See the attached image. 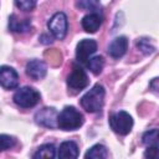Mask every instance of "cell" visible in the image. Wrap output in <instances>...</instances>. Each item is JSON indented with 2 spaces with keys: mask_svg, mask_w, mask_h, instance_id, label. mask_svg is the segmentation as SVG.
I'll use <instances>...</instances> for the list:
<instances>
[{
  "mask_svg": "<svg viewBox=\"0 0 159 159\" xmlns=\"http://www.w3.org/2000/svg\"><path fill=\"white\" fill-rule=\"evenodd\" d=\"M97 51V42L91 39H84L78 42L76 48V57L80 62L87 63L89 57Z\"/></svg>",
  "mask_w": 159,
  "mask_h": 159,
  "instance_id": "obj_8",
  "label": "cell"
},
{
  "mask_svg": "<svg viewBox=\"0 0 159 159\" xmlns=\"http://www.w3.org/2000/svg\"><path fill=\"white\" fill-rule=\"evenodd\" d=\"M103 66H104V60L102 56H94L89 58V61H87V67L94 75H99L103 70Z\"/></svg>",
  "mask_w": 159,
  "mask_h": 159,
  "instance_id": "obj_18",
  "label": "cell"
},
{
  "mask_svg": "<svg viewBox=\"0 0 159 159\" xmlns=\"http://www.w3.org/2000/svg\"><path fill=\"white\" fill-rule=\"evenodd\" d=\"M107 157H108L107 148L102 144H94L84 154V158H87V159L88 158L89 159H102V158H107Z\"/></svg>",
  "mask_w": 159,
  "mask_h": 159,
  "instance_id": "obj_15",
  "label": "cell"
},
{
  "mask_svg": "<svg viewBox=\"0 0 159 159\" xmlns=\"http://www.w3.org/2000/svg\"><path fill=\"white\" fill-rule=\"evenodd\" d=\"M104 94H106L104 87L102 84L97 83L88 92H86L82 96L80 103L84 111H87L89 113H97L103 108Z\"/></svg>",
  "mask_w": 159,
  "mask_h": 159,
  "instance_id": "obj_1",
  "label": "cell"
},
{
  "mask_svg": "<svg viewBox=\"0 0 159 159\" xmlns=\"http://www.w3.org/2000/svg\"><path fill=\"white\" fill-rule=\"evenodd\" d=\"M57 157L58 158H77L78 157V147L75 142L72 140H66L63 143H61L58 152H57Z\"/></svg>",
  "mask_w": 159,
  "mask_h": 159,
  "instance_id": "obj_14",
  "label": "cell"
},
{
  "mask_svg": "<svg viewBox=\"0 0 159 159\" xmlns=\"http://www.w3.org/2000/svg\"><path fill=\"white\" fill-rule=\"evenodd\" d=\"M142 142L147 147H159V129L154 128L147 130L142 137Z\"/></svg>",
  "mask_w": 159,
  "mask_h": 159,
  "instance_id": "obj_16",
  "label": "cell"
},
{
  "mask_svg": "<svg viewBox=\"0 0 159 159\" xmlns=\"http://www.w3.org/2000/svg\"><path fill=\"white\" fill-rule=\"evenodd\" d=\"M137 47L145 55H149V53H153L154 52V46L150 45V42L145 39H140L137 41Z\"/></svg>",
  "mask_w": 159,
  "mask_h": 159,
  "instance_id": "obj_21",
  "label": "cell"
},
{
  "mask_svg": "<svg viewBox=\"0 0 159 159\" xmlns=\"http://www.w3.org/2000/svg\"><path fill=\"white\" fill-rule=\"evenodd\" d=\"M128 50V39L125 36H119L116 37L108 47V53L113 57V58H119L122 57Z\"/></svg>",
  "mask_w": 159,
  "mask_h": 159,
  "instance_id": "obj_11",
  "label": "cell"
},
{
  "mask_svg": "<svg viewBox=\"0 0 159 159\" xmlns=\"http://www.w3.org/2000/svg\"><path fill=\"white\" fill-rule=\"evenodd\" d=\"M67 84L70 88L76 89V91H81V89L86 88L88 86V77H87L84 70L82 67H80L78 65H73V68H72L70 76L67 77Z\"/></svg>",
  "mask_w": 159,
  "mask_h": 159,
  "instance_id": "obj_7",
  "label": "cell"
},
{
  "mask_svg": "<svg viewBox=\"0 0 159 159\" xmlns=\"http://www.w3.org/2000/svg\"><path fill=\"white\" fill-rule=\"evenodd\" d=\"M32 27L30 19H19L16 15H11L9 17V29L12 32H19V34H24L30 31Z\"/></svg>",
  "mask_w": 159,
  "mask_h": 159,
  "instance_id": "obj_13",
  "label": "cell"
},
{
  "mask_svg": "<svg viewBox=\"0 0 159 159\" xmlns=\"http://www.w3.org/2000/svg\"><path fill=\"white\" fill-rule=\"evenodd\" d=\"M81 24H82V27H83V30L86 32L93 34V32H96L101 27V25H102V16L98 12H91V14L86 15L82 19Z\"/></svg>",
  "mask_w": 159,
  "mask_h": 159,
  "instance_id": "obj_12",
  "label": "cell"
},
{
  "mask_svg": "<svg viewBox=\"0 0 159 159\" xmlns=\"http://www.w3.org/2000/svg\"><path fill=\"white\" fill-rule=\"evenodd\" d=\"M32 157L34 158L52 159L56 157V148L53 147V144H43V145L39 147V149L36 150V153H34Z\"/></svg>",
  "mask_w": 159,
  "mask_h": 159,
  "instance_id": "obj_17",
  "label": "cell"
},
{
  "mask_svg": "<svg viewBox=\"0 0 159 159\" xmlns=\"http://www.w3.org/2000/svg\"><path fill=\"white\" fill-rule=\"evenodd\" d=\"M15 5L22 11H31L36 6V0H15Z\"/></svg>",
  "mask_w": 159,
  "mask_h": 159,
  "instance_id": "obj_20",
  "label": "cell"
},
{
  "mask_svg": "<svg viewBox=\"0 0 159 159\" xmlns=\"http://www.w3.org/2000/svg\"><path fill=\"white\" fill-rule=\"evenodd\" d=\"M26 73L30 78L35 81L42 80L47 73V66L41 60H31L26 65Z\"/></svg>",
  "mask_w": 159,
  "mask_h": 159,
  "instance_id": "obj_10",
  "label": "cell"
},
{
  "mask_svg": "<svg viewBox=\"0 0 159 159\" xmlns=\"http://www.w3.org/2000/svg\"><path fill=\"white\" fill-rule=\"evenodd\" d=\"M144 157L149 159H159V147H148L144 152Z\"/></svg>",
  "mask_w": 159,
  "mask_h": 159,
  "instance_id": "obj_23",
  "label": "cell"
},
{
  "mask_svg": "<svg viewBox=\"0 0 159 159\" xmlns=\"http://www.w3.org/2000/svg\"><path fill=\"white\" fill-rule=\"evenodd\" d=\"M35 122L39 125L46 128H56L58 127V113L52 107H45L39 112H36Z\"/></svg>",
  "mask_w": 159,
  "mask_h": 159,
  "instance_id": "obj_6",
  "label": "cell"
},
{
  "mask_svg": "<svg viewBox=\"0 0 159 159\" xmlns=\"http://www.w3.org/2000/svg\"><path fill=\"white\" fill-rule=\"evenodd\" d=\"M109 127L112 128L113 132L120 135H127L133 127V119L129 113L124 111H119L116 113H112L109 116Z\"/></svg>",
  "mask_w": 159,
  "mask_h": 159,
  "instance_id": "obj_3",
  "label": "cell"
},
{
  "mask_svg": "<svg viewBox=\"0 0 159 159\" xmlns=\"http://www.w3.org/2000/svg\"><path fill=\"white\" fill-rule=\"evenodd\" d=\"M47 27H48V30L53 37H56L58 40L65 39V36L67 34V27H68L67 16L63 12H56L48 20Z\"/></svg>",
  "mask_w": 159,
  "mask_h": 159,
  "instance_id": "obj_5",
  "label": "cell"
},
{
  "mask_svg": "<svg viewBox=\"0 0 159 159\" xmlns=\"http://www.w3.org/2000/svg\"><path fill=\"white\" fill-rule=\"evenodd\" d=\"M0 82L5 89H15L19 86L17 72L9 66H1L0 68Z\"/></svg>",
  "mask_w": 159,
  "mask_h": 159,
  "instance_id": "obj_9",
  "label": "cell"
},
{
  "mask_svg": "<svg viewBox=\"0 0 159 159\" xmlns=\"http://www.w3.org/2000/svg\"><path fill=\"white\" fill-rule=\"evenodd\" d=\"M83 122L82 113L72 106L65 107L58 113V128L62 130H76L82 127Z\"/></svg>",
  "mask_w": 159,
  "mask_h": 159,
  "instance_id": "obj_2",
  "label": "cell"
},
{
  "mask_svg": "<svg viewBox=\"0 0 159 159\" xmlns=\"http://www.w3.org/2000/svg\"><path fill=\"white\" fill-rule=\"evenodd\" d=\"M76 5L82 10H92L93 12H97L101 7L99 0H77Z\"/></svg>",
  "mask_w": 159,
  "mask_h": 159,
  "instance_id": "obj_19",
  "label": "cell"
},
{
  "mask_svg": "<svg viewBox=\"0 0 159 159\" xmlns=\"http://www.w3.org/2000/svg\"><path fill=\"white\" fill-rule=\"evenodd\" d=\"M40 93L32 87H22L19 88L14 94V102L21 108H31L35 107L40 102Z\"/></svg>",
  "mask_w": 159,
  "mask_h": 159,
  "instance_id": "obj_4",
  "label": "cell"
},
{
  "mask_svg": "<svg viewBox=\"0 0 159 159\" xmlns=\"http://www.w3.org/2000/svg\"><path fill=\"white\" fill-rule=\"evenodd\" d=\"M15 138L14 137H10L7 134H1L0 135V143H1V150H6V149H10L11 147L15 145Z\"/></svg>",
  "mask_w": 159,
  "mask_h": 159,
  "instance_id": "obj_22",
  "label": "cell"
}]
</instances>
